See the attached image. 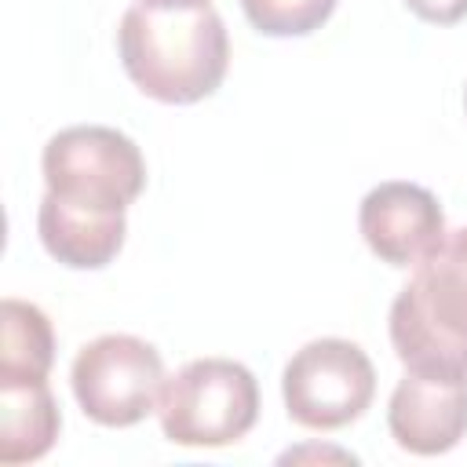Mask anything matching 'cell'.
Returning a JSON list of instances; mask_svg holds the SVG:
<instances>
[{
  "mask_svg": "<svg viewBox=\"0 0 467 467\" xmlns=\"http://www.w3.org/2000/svg\"><path fill=\"white\" fill-rule=\"evenodd\" d=\"M62 416L47 390V379L40 383H0V463H33L40 460L55 438H58Z\"/></svg>",
  "mask_w": 467,
  "mask_h": 467,
  "instance_id": "obj_10",
  "label": "cell"
},
{
  "mask_svg": "<svg viewBox=\"0 0 467 467\" xmlns=\"http://www.w3.org/2000/svg\"><path fill=\"white\" fill-rule=\"evenodd\" d=\"M390 343L405 368L467 376V226L416 263L390 303Z\"/></svg>",
  "mask_w": 467,
  "mask_h": 467,
  "instance_id": "obj_2",
  "label": "cell"
},
{
  "mask_svg": "<svg viewBox=\"0 0 467 467\" xmlns=\"http://www.w3.org/2000/svg\"><path fill=\"white\" fill-rule=\"evenodd\" d=\"M69 383L88 420L102 427H135L161 401L164 361L153 343L109 332L77 350Z\"/></svg>",
  "mask_w": 467,
  "mask_h": 467,
  "instance_id": "obj_5",
  "label": "cell"
},
{
  "mask_svg": "<svg viewBox=\"0 0 467 467\" xmlns=\"http://www.w3.org/2000/svg\"><path fill=\"white\" fill-rule=\"evenodd\" d=\"M0 383H40L55 361V332L40 306L26 299H4L0 306Z\"/></svg>",
  "mask_w": 467,
  "mask_h": 467,
  "instance_id": "obj_11",
  "label": "cell"
},
{
  "mask_svg": "<svg viewBox=\"0 0 467 467\" xmlns=\"http://www.w3.org/2000/svg\"><path fill=\"white\" fill-rule=\"evenodd\" d=\"M358 226L372 255H379L387 266H416L445 237V215L438 197L401 179L379 182L365 193L358 208Z\"/></svg>",
  "mask_w": 467,
  "mask_h": 467,
  "instance_id": "obj_8",
  "label": "cell"
},
{
  "mask_svg": "<svg viewBox=\"0 0 467 467\" xmlns=\"http://www.w3.org/2000/svg\"><path fill=\"white\" fill-rule=\"evenodd\" d=\"M142 7H157V11H179V7H208V0H139Z\"/></svg>",
  "mask_w": 467,
  "mask_h": 467,
  "instance_id": "obj_14",
  "label": "cell"
},
{
  "mask_svg": "<svg viewBox=\"0 0 467 467\" xmlns=\"http://www.w3.org/2000/svg\"><path fill=\"white\" fill-rule=\"evenodd\" d=\"M405 7L431 26H452L467 15V0H405Z\"/></svg>",
  "mask_w": 467,
  "mask_h": 467,
  "instance_id": "obj_13",
  "label": "cell"
},
{
  "mask_svg": "<svg viewBox=\"0 0 467 467\" xmlns=\"http://www.w3.org/2000/svg\"><path fill=\"white\" fill-rule=\"evenodd\" d=\"M241 7L263 36H306L332 18L336 0H241Z\"/></svg>",
  "mask_w": 467,
  "mask_h": 467,
  "instance_id": "obj_12",
  "label": "cell"
},
{
  "mask_svg": "<svg viewBox=\"0 0 467 467\" xmlns=\"http://www.w3.org/2000/svg\"><path fill=\"white\" fill-rule=\"evenodd\" d=\"M463 106H467V88H463Z\"/></svg>",
  "mask_w": 467,
  "mask_h": 467,
  "instance_id": "obj_15",
  "label": "cell"
},
{
  "mask_svg": "<svg viewBox=\"0 0 467 467\" xmlns=\"http://www.w3.org/2000/svg\"><path fill=\"white\" fill-rule=\"evenodd\" d=\"M387 427L412 456H441L456 449L467 434V376L405 368L387 405Z\"/></svg>",
  "mask_w": 467,
  "mask_h": 467,
  "instance_id": "obj_7",
  "label": "cell"
},
{
  "mask_svg": "<svg viewBox=\"0 0 467 467\" xmlns=\"http://www.w3.org/2000/svg\"><path fill=\"white\" fill-rule=\"evenodd\" d=\"M157 420L175 445H234L259 420V383L241 361L197 358L164 379Z\"/></svg>",
  "mask_w": 467,
  "mask_h": 467,
  "instance_id": "obj_3",
  "label": "cell"
},
{
  "mask_svg": "<svg viewBox=\"0 0 467 467\" xmlns=\"http://www.w3.org/2000/svg\"><path fill=\"white\" fill-rule=\"evenodd\" d=\"M117 51L131 84L164 106L208 99L230 66V36L212 4L179 11L135 4L120 18Z\"/></svg>",
  "mask_w": 467,
  "mask_h": 467,
  "instance_id": "obj_1",
  "label": "cell"
},
{
  "mask_svg": "<svg viewBox=\"0 0 467 467\" xmlns=\"http://www.w3.org/2000/svg\"><path fill=\"white\" fill-rule=\"evenodd\" d=\"M36 230L51 259L73 270H102L106 263L117 259L128 223L124 212L109 208H91V204H73L55 193H44L40 212H36Z\"/></svg>",
  "mask_w": 467,
  "mask_h": 467,
  "instance_id": "obj_9",
  "label": "cell"
},
{
  "mask_svg": "<svg viewBox=\"0 0 467 467\" xmlns=\"http://www.w3.org/2000/svg\"><path fill=\"white\" fill-rule=\"evenodd\" d=\"M376 394V368L350 339H310L281 372L288 416L306 431H339L354 423Z\"/></svg>",
  "mask_w": 467,
  "mask_h": 467,
  "instance_id": "obj_6",
  "label": "cell"
},
{
  "mask_svg": "<svg viewBox=\"0 0 467 467\" xmlns=\"http://www.w3.org/2000/svg\"><path fill=\"white\" fill-rule=\"evenodd\" d=\"M40 171L47 193L109 212H124L146 186V161L139 146L106 124H73L51 135Z\"/></svg>",
  "mask_w": 467,
  "mask_h": 467,
  "instance_id": "obj_4",
  "label": "cell"
}]
</instances>
